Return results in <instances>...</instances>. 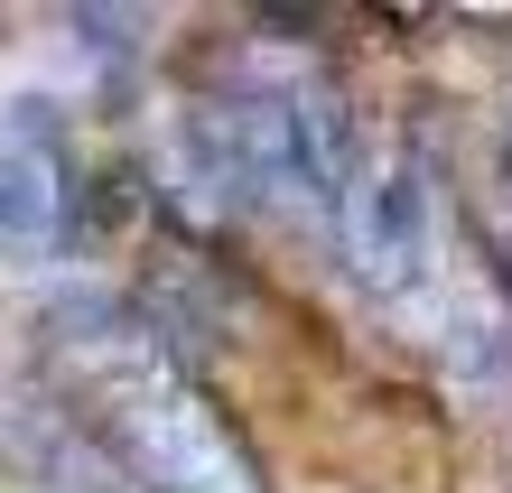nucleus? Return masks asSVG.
Listing matches in <instances>:
<instances>
[{
	"instance_id": "obj_1",
	"label": "nucleus",
	"mask_w": 512,
	"mask_h": 493,
	"mask_svg": "<svg viewBox=\"0 0 512 493\" xmlns=\"http://www.w3.org/2000/svg\"><path fill=\"white\" fill-rule=\"evenodd\" d=\"M38 335L66 373L75 428L131 493H270L233 419L205 400L196 354H177L131 289L75 280L38 307Z\"/></svg>"
},
{
	"instance_id": "obj_2",
	"label": "nucleus",
	"mask_w": 512,
	"mask_h": 493,
	"mask_svg": "<svg viewBox=\"0 0 512 493\" xmlns=\"http://www.w3.org/2000/svg\"><path fill=\"white\" fill-rule=\"evenodd\" d=\"M233 121V149H243V187L252 205H280V214H308V224L336 233L345 187L364 168V131L336 84L317 75H280V84H252V94L224 103Z\"/></svg>"
},
{
	"instance_id": "obj_3",
	"label": "nucleus",
	"mask_w": 512,
	"mask_h": 493,
	"mask_svg": "<svg viewBox=\"0 0 512 493\" xmlns=\"http://www.w3.org/2000/svg\"><path fill=\"white\" fill-rule=\"evenodd\" d=\"M336 242H345V270L354 289L401 307V298H429L447 280V177H438V149L401 131L391 149H364L336 214Z\"/></svg>"
},
{
	"instance_id": "obj_4",
	"label": "nucleus",
	"mask_w": 512,
	"mask_h": 493,
	"mask_svg": "<svg viewBox=\"0 0 512 493\" xmlns=\"http://www.w3.org/2000/svg\"><path fill=\"white\" fill-rule=\"evenodd\" d=\"M66 233V121L47 94L0 103V261H47Z\"/></svg>"
}]
</instances>
